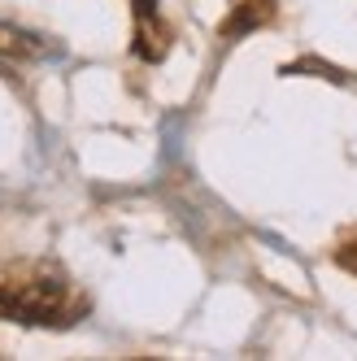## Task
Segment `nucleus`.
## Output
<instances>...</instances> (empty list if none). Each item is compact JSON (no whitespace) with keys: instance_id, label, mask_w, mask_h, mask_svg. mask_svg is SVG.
I'll return each mask as SVG.
<instances>
[{"instance_id":"3","label":"nucleus","mask_w":357,"mask_h":361,"mask_svg":"<svg viewBox=\"0 0 357 361\" xmlns=\"http://www.w3.org/2000/svg\"><path fill=\"white\" fill-rule=\"evenodd\" d=\"M270 13H274V0H231V13H226V22H222V35L226 39L248 35V31L266 27Z\"/></svg>"},{"instance_id":"2","label":"nucleus","mask_w":357,"mask_h":361,"mask_svg":"<svg viewBox=\"0 0 357 361\" xmlns=\"http://www.w3.org/2000/svg\"><path fill=\"white\" fill-rule=\"evenodd\" d=\"M135 53L144 61H157L166 53V27L157 22L152 0H135Z\"/></svg>"},{"instance_id":"1","label":"nucleus","mask_w":357,"mask_h":361,"mask_svg":"<svg viewBox=\"0 0 357 361\" xmlns=\"http://www.w3.org/2000/svg\"><path fill=\"white\" fill-rule=\"evenodd\" d=\"M70 314H79V300L53 262H0V318L53 326Z\"/></svg>"},{"instance_id":"4","label":"nucleus","mask_w":357,"mask_h":361,"mask_svg":"<svg viewBox=\"0 0 357 361\" xmlns=\"http://www.w3.org/2000/svg\"><path fill=\"white\" fill-rule=\"evenodd\" d=\"M22 48H27V44H22V35H18V31L0 27V53H22Z\"/></svg>"}]
</instances>
